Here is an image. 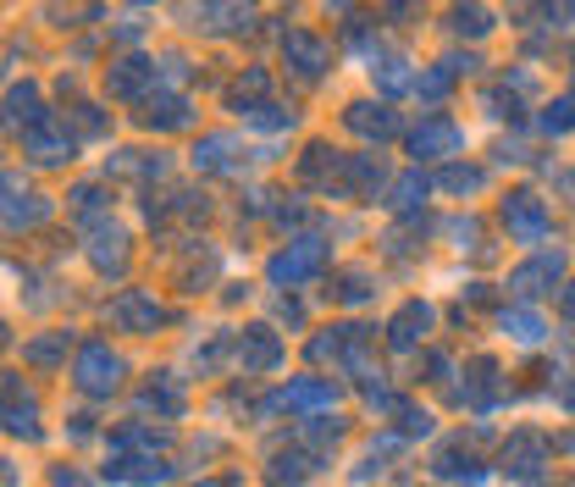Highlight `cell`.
Listing matches in <instances>:
<instances>
[{
  "label": "cell",
  "instance_id": "6da1fadb",
  "mask_svg": "<svg viewBox=\"0 0 575 487\" xmlns=\"http://www.w3.org/2000/svg\"><path fill=\"white\" fill-rule=\"evenodd\" d=\"M122 355L111 349V344H84L77 349V360H72V382L84 388L89 399H111L117 388H122Z\"/></svg>",
  "mask_w": 575,
  "mask_h": 487
},
{
  "label": "cell",
  "instance_id": "7a4b0ae2",
  "mask_svg": "<svg viewBox=\"0 0 575 487\" xmlns=\"http://www.w3.org/2000/svg\"><path fill=\"white\" fill-rule=\"evenodd\" d=\"M321 266H326V243H321V238H294L288 250L272 256L266 277H272L277 288H299V283H310Z\"/></svg>",
  "mask_w": 575,
  "mask_h": 487
},
{
  "label": "cell",
  "instance_id": "3957f363",
  "mask_svg": "<svg viewBox=\"0 0 575 487\" xmlns=\"http://www.w3.org/2000/svg\"><path fill=\"white\" fill-rule=\"evenodd\" d=\"M160 321H167V310H160L155 294H144V288H122L111 299V328L117 333H155Z\"/></svg>",
  "mask_w": 575,
  "mask_h": 487
},
{
  "label": "cell",
  "instance_id": "277c9868",
  "mask_svg": "<svg viewBox=\"0 0 575 487\" xmlns=\"http://www.w3.org/2000/svg\"><path fill=\"white\" fill-rule=\"evenodd\" d=\"M232 360L243 366V377L277 371V366H283V338H277L272 328H243L238 344H232Z\"/></svg>",
  "mask_w": 575,
  "mask_h": 487
},
{
  "label": "cell",
  "instance_id": "5b68a950",
  "mask_svg": "<svg viewBox=\"0 0 575 487\" xmlns=\"http://www.w3.org/2000/svg\"><path fill=\"white\" fill-rule=\"evenodd\" d=\"M548 438L537 432V427H520V432H510V443H504V476H520V482H531L542 465H548Z\"/></svg>",
  "mask_w": 575,
  "mask_h": 487
},
{
  "label": "cell",
  "instance_id": "8992f818",
  "mask_svg": "<svg viewBox=\"0 0 575 487\" xmlns=\"http://www.w3.org/2000/svg\"><path fill=\"white\" fill-rule=\"evenodd\" d=\"M194 28H211V34H238L255 23V0H194Z\"/></svg>",
  "mask_w": 575,
  "mask_h": 487
},
{
  "label": "cell",
  "instance_id": "52a82bcc",
  "mask_svg": "<svg viewBox=\"0 0 575 487\" xmlns=\"http://www.w3.org/2000/svg\"><path fill=\"white\" fill-rule=\"evenodd\" d=\"M504 227H510L515 243H542V233H548V205L520 189V194L504 200Z\"/></svg>",
  "mask_w": 575,
  "mask_h": 487
},
{
  "label": "cell",
  "instance_id": "ba28073f",
  "mask_svg": "<svg viewBox=\"0 0 575 487\" xmlns=\"http://www.w3.org/2000/svg\"><path fill=\"white\" fill-rule=\"evenodd\" d=\"M23 155L45 161V167H56V161L72 155V128L56 122V117H39L34 128H23Z\"/></svg>",
  "mask_w": 575,
  "mask_h": 487
},
{
  "label": "cell",
  "instance_id": "9c48e42d",
  "mask_svg": "<svg viewBox=\"0 0 575 487\" xmlns=\"http://www.w3.org/2000/svg\"><path fill=\"white\" fill-rule=\"evenodd\" d=\"M283 411H299V416H321V411H333L338 404V382H326V377H299L283 388Z\"/></svg>",
  "mask_w": 575,
  "mask_h": 487
},
{
  "label": "cell",
  "instance_id": "30bf717a",
  "mask_svg": "<svg viewBox=\"0 0 575 487\" xmlns=\"http://www.w3.org/2000/svg\"><path fill=\"white\" fill-rule=\"evenodd\" d=\"M427 328H432V305L409 299V305H398V310H393V321H387V344H393L398 355H409V349H421Z\"/></svg>",
  "mask_w": 575,
  "mask_h": 487
},
{
  "label": "cell",
  "instance_id": "8fae6325",
  "mask_svg": "<svg viewBox=\"0 0 575 487\" xmlns=\"http://www.w3.org/2000/svg\"><path fill=\"white\" fill-rule=\"evenodd\" d=\"M465 144V133L448 122V117H427L416 133H409V155L416 161H438V155H454Z\"/></svg>",
  "mask_w": 575,
  "mask_h": 487
},
{
  "label": "cell",
  "instance_id": "7c38bea8",
  "mask_svg": "<svg viewBox=\"0 0 575 487\" xmlns=\"http://www.w3.org/2000/svg\"><path fill=\"white\" fill-rule=\"evenodd\" d=\"M149 84H155V61H144V56H122V61L106 67V90L117 100H139Z\"/></svg>",
  "mask_w": 575,
  "mask_h": 487
},
{
  "label": "cell",
  "instance_id": "4fadbf2b",
  "mask_svg": "<svg viewBox=\"0 0 575 487\" xmlns=\"http://www.w3.org/2000/svg\"><path fill=\"white\" fill-rule=\"evenodd\" d=\"M243 161H250V150H243L232 133H211L194 150V167L200 173H243Z\"/></svg>",
  "mask_w": 575,
  "mask_h": 487
},
{
  "label": "cell",
  "instance_id": "5bb4252c",
  "mask_svg": "<svg viewBox=\"0 0 575 487\" xmlns=\"http://www.w3.org/2000/svg\"><path fill=\"white\" fill-rule=\"evenodd\" d=\"M559 277H564V256H537V261H526V266L510 272V288L520 299H537V294L559 288Z\"/></svg>",
  "mask_w": 575,
  "mask_h": 487
},
{
  "label": "cell",
  "instance_id": "9a60e30c",
  "mask_svg": "<svg viewBox=\"0 0 575 487\" xmlns=\"http://www.w3.org/2000/svg\"><path fill=\"white\" fill-rule=\"evenodd\" d=\"M89 261H95L106 277L128 266V233H122L117 222H95V233H89Z\"/></svg>",
  "mask_w": 575,
  "mask_h": 487
},
{
  "label": "cell",
  "instance_id": "2e32d148",
  "mask_svg": "<svg viewBox=\"0 0 575 487\" xmlns=\"http://www.w3.org/2000/svg\"><path fill=\"white\" fill-rule=\"evenodd\" d=\"M454 399L470 404V411H492V404H499V366H492V360H470V371H465Z\"/></svg>",
  "mask_w": 575,
  "mask_h": 487
},
{
  "label": "cell",
  "instance_id": "e0dca14e",
  "mask_svg": "<svg viewBox=\"0 0 575 487\" xmlns=\"http://www.w3.org/2000/svg\"><path fill=\"white\" fill-rule=\"evenodd\" d=\"M7 432L12 438H39V404L17 377H7Z\"/></svg>",
  "mask_w": 575,
  "mask_h": 487
},
{
  "label": "cell",
  "instance_id": "ac0fdd59",
  "mask_svg": "<svg viewBox=\"0 0 575 487\" xmlns=\"http://www.w3.org/2000/svg\"><path fill=\"white\" fill-rule=\"evenodd\" d=\"M382 183H387V167H382L376 155H349V161H344V183H338L344 194H355V200H371Z\"/></svg>",
  "mask_w": 575,
  "mask_h": 487
},
{
  "label": "cell",
  "instance_id": "d6986e66",
  "mask_svg": "<svg viewBox=\"0 0 575 487\" xmlns=\"http://www.w3.org/2000/svg\"><path fill=\"white\" fill-rule=\"evenodd\" d=\"M326 56H333V50H326L315 34H288V39H283V61H288L299 78H321V72H326Z\"/></svg>",
  "mask_w": 575,
  "mask_h": 487
},
{
  "label": "cell",
  "instance_id": "ffe728a7",
  "mask_svg": "<svg viewBox=\"0 0 575 487\" xmlns=\"http://www.w3.org/2000/svg\"><path fill=\"white\" fill-rule=\"evenodd\" d=\"M139 404H144V411H155V416H183V382H178L172 371H155V377L144 382Z\"/></svg>",
  "mask_w": 575,
  "mask_h": 487
},
{
  "label": "cell",
  "instance_id": "44dd1931",
  "mask_svg": "<svg viewBox=\"0 0 575 487\" xmlns=\"http://www.w3.org/2000/svg\"><path fill=\"white\" fill-rule=\"evenodd\" d=\"M45 216H50V200H45V194H23L17 178H7V227L17 233V227H34V222H45Z\"/></svg>",
  "mask_w": 575,
  "mask_h": 487
},
{
  "label": "cell",
  "instance_id": "7402d4cb",
  "mask_svg": "<svg viewBox=\"0 0 575 487\" xmlns=\"http://www.w3.org/2000/svg\"><path fill=\"white\" fill-rule=\"evenodd\" d=\"M315 465H321V460H315L304 443H294V449L272 454V471H266V476H272V487H299V482H304Z\"/></svg>",
  "mask_w": 575,
  "mask_h": 487
},
{
  "label": "cell",
  "instance_id": "603a6c76",
  "mask_svg": "<svg viewBox=\"0 0 575 487\" xmlns=\"http://www.w3.org/2000/svg\"><path fill=\"white\" fill-rule=\"evenodd\" d=\"M139 122L144 128H189V100L183 95H155V100H144Z\"/></svg>",
  "mask_w": 575,
  "mask_h": 487
},
{
  "label": "cell",
  "instance_id": "cb8c5ba5",
  "mask_svg": "<svg viewBox=\"0 0 575 487\" xmlns=\"http://www.w3.org/2000/svg\"><path fill=\"white\" fill-rule=\"evenodd\" d=\"M360 139H393L398 133V117L387 111V106H349V117H344Z\"/></svg>",
  "mask_w": 575,
  "mask_h": 487
},
{
  "label": "cell",
  "instance_id": "d4e9b609",
  "mask_svg": "<svg viewBox=\"0 0 575 487\" xmlns=\"http://www.w3.org/2000/svg\"><path fill=\"white\" fill-rule=\"evenodd\" d=\"M338 438H344V421H333V416H310L304 427H299V443L315 454V460H326L338 449Z\"/></svg>",
  "mask_w": 575,
  "mask_h": 487
},
{
  "label": "cell",
  "instance_id": "484cf974",
  "mask_svg": "<svg viewBox=\"0 0 575 487\" xmlns=\"http://www.w3.org/2000/svg\"><path fill=\"white\" fill-rule=\"evenodd\" d=\"M432 471H438V476H465V482H476V476H481L465 443H443V449H438V460H432Z\"/></svg>",
  "mask_w": 575,
  "mask_h": 487
},
{
  "label": "cell",
  "instance_id": "4316f807",
  "mask_svg": "<svg viewBox=\"0 0 575 487\" xmlns=\"http://www.w3.org/2000/svg\"><path fill=\"white\" fill-rule=\"evenodd\" d=\"M371 78L387 90V95H404V90H416V78H409V61L404 56H382L376 67H371Z\"/></svg>",
  "mask_w": 575,
  "mask_h": 487
},
{
  "label": "cell",
  "instance_id": "83f0119b",
  "mask_svg": "<svg viewBox=\"0 0 575 487\" xmlns=\"http://www.w3.org/2000/svg\"><path fill=\"white\" fill-rule=\"evenodd\" d=\"M499 328H504V333H510L515 344H537V338L548 333L537 310H504V316H499Z\"/></svg>",
  "mask_w": 575,
  "mask_h": 487
},
{
  "label": "cell",
  "instance_id": "f1b7e54d",
  "mask_svg": "<svg viewBox=\"0 0 575 487\" xmlns=\"http://www.w3.org/2000/svg\"><path fill=\"white\" fill-rule=\"evenodd\" d=\"M7 111H12V128H34L45 111H39V90L34 84H23V90H12L7 95Z\"/></svg>",
  "mask_w": 575,
  "mask_h": 487
},
{
  "label": "cell",
  "instance_id": "f546056e",
  "mask_svg": "<svg viewBox=\"0 0 575 487\" xmlns=\"http://www.w3.org/2000/svg\"><path fill=\"white\" fill-rule=\"evenodd\" d=\"M23 360H28V366H56V360H67V333H45V338H34V344L23 349Z\"/></svg>",
  "mask_w": 575,
  "mask_h": 487
},
{
  "label": "cell",
  "instance_id": "4dcf8cb0",
  "mask_svg": "<svg viewBox=\"0 0 575 487\" xmlns=\"http://www.w3.org/2000/svg\"><path fill=\"white\" fill-rule=\"evenodd\" d=\"M427 189H432V183H427L421 173H409V178H398V183H393V211H416Z\"/></svg>",
  "mask_w": 575,
  "mask_h": 487
},
{
  "label": "cell",
  "instance_id": "1f68e13d",
  "mask_svg": "<svg viewBox=\"0 0 575 487\" xmlns=\"http://www.w3.org/2000/svg\"><path fill=\"white\" fill-rule=\"evenodd\" d=\"M438 183H443L448 194H476V189L487 183V173H481V167H448Z\"/></svg>",
  "mask_w": 575,
  "mask_h": 487
},
{
  "label": "cell",
  "instance_id": "d6a6232c",
  "mask_svg": "<svg viewBox=\"0 0 575 487\" xmlns=\"http://www.w3.org/2000/svg\"><path fill=\"white\" fill-rule=\"evenodd\" d=\"M448 84H454V67L443 61V67H432L427 78H416V95H421V100H443V95H448Z\"/></svg>",
  "mask_w": 575,
  "mask_h": 487
},
{
  "label": "cell",
  "instance_id": "836d02e7",
  "mask_svg": "<svg viewBox=\"0 0 575 487\" xmlns=\"http://www.w3.org/2000/svg\"><path fill=\"white\" fill-rule=\"evenodd\" d=\"M393 454H398V438L371 443V449H366V460H360V471H355V482H371V471H382V460H393Z\"/></svg>",
  "mask_w": 575,
  "mask_h": 487
},
{
  "label": "cell",
  "instance_id": "e575fe53",
  "mask_svg": "<svg viewBox=\"0 0 575 487\" xmlns=\"http://www.w3.org/2000/svg\"><path fill=\"white\" fill-rule=\"evenodd\" d=\"M542 128H548V133H564V128H575V95H559V100L542 111Z\"/></svg>",
  "mask_w": 575,
  "mask_h": 487
},
{
  "label": "cell",
  "instance_id": "d590c367",
  "mask_svg": "<svg viewBox=\"0 0 575 487\" xmlns=\"http://www.w3.org/2000/svg\"><path fill=\"white\" fill-rule=\"evenodd\" d=\"M487 28H492V17H487L481 7H459V12H454V34H470V39H481Z\"/></svg>",
  "mask_w": 575,
  "mask_h": 487
},
{
  "label": "cell",
  "instance_id": "8d00e7d4",
  "mask_svg": "<svg viewBox=\"0 0 575 487\" xmlns=\"http://www.w3.org/2000/svg\"><path fill=\"white\" fill-rule=\"evenodd\" d=\"M338 299H344V305H366V299H371V277H366V272H344V277H338Z\"/></svg>",
  "mask_w": 575,
  "mask_h": 487
},
{
  "label": "cell",
  "instance_id": "74e56055",
  "mask_svg": "<svg viewBox=\"0 0 575 487\" xmlns=\"http://www.w3.org/2000/svg\"><path fill=\"white\" fill-rule=\"evenodd\" d=\"M243 117H250L255 128H288V122H294V111H283V106H266V100H261V106H250Z\"/></svg>",
  "mask_w": 575,
  "mask_h": 487
},
{
  "label": "cell",
  "instance_id": "f35d334b",
  "mask_svg": "<svg viewBox=\"0 0 575 487\" xmlns=\"http://www.w3.org/2000/svg\"><path fill=\"white\" fill-rule=\"evenodd\" d=\"M366 404H371V411H404L398 393H393L387 382H366Z\"/></svg>",
  "mask_w": 575,
  "mask_h": 487
},
{
  "label": "cell",
  "instance_id": "ab89813d",
  "mask_svg": "<svg viewBox=\"0 0 575 487\" xmlns=\"http://www.w3.org/2000/svg\"><path fill=\"white\" fill-rule=\"evenodd\" d=\"M398 421H404V438H427L432 432V416L427 411H409V404L398 411Z\"/></svg>",
  "mask_w": 575,
  "mask_h": 487
},
{
  "label": "cell",
  "instance_id": "60d3db41",
  "mask_svg": "<svg viewBox=\"0 0 575 487\" xmlns=\"http://www.w3.org/2000/svg\"><path fill=\"white\" fill-rule=\"evenodd\" d=\"M100 205H106V200H100V189H95V183H84V189H72V211H77V216H95Z\"/></svg>",
  "mask_w": 575,
  "mask_h": 487
},
{
  "label": "cell",
  "instance_id": "b9f144b4",
  "mask_svg": "<svg viewBox=\"0 0 575 487\" xmlns=\"http://www.w3.org/2000/svg\"><path fill=\"white\" fill-rule=\"evenodd\" d=\"M72 122L84 128V133H106V117H100L95 106H72Z\"/></svg>",
  "mask_w": 575,
  "mask_h": 487
},
{
  "label": "cell",
  "instance_id": "7bdbcfd3",
  "mask_svg": "<svg viewBox=\"0 0 575 487\" xmlns=\"http://www.w3.org/2000/svg\"><path fill=\"white\" fill-rule=\"evenodd\" d=\"M50 487H89V476H84V471H72V465H61V471L50 476Z\"/></svg>",
  "mask_w": 575,
  "mask_h": 487
},
{
  "label": "cell",
  "instance_id": "ee69618b",
  "mask_svg": "<svg viewBox=\"0 0 575 487\" xmlns=\"http://www.w3.org/2000/svg\"><path fill=\"white\" fill-rule=\"evenodd\" d=\"M427 371H432V382H443V377H448V355L432 349V355H427Z\"/></svg>",
  "mask_w": 575,
  "mask_h": 487
},
{
  "label": "cell",
  "instance_id": "f6af8a7d",
  "mask_svg": "<svg viewBox=\"0 0 575 487\" xmlns=\"http://www.w3.org/2000/svg\"><path fill=\"white\" fill-rule=\"evenodd\" d=\"M559 310H564V321H570V328H575V283L559 294Z\"/></svg>",
  "mask_w": 575,
  "mask_h": 487
},
{
  "label": "cell",
  "instance_id": "bcb514c9",
  "mask_svg": "<svg viewBox=\"0 0 575 487\" xmlns=\"http://www.w3.org/2000/svg\"><path fill=\"white\" fill-rule=\"evenodd\" d=\"M559 404H564V411H575V388H564V393H559Z\"/></svg>",
  "mask_w": 575,
  "mask_h": 487
},
{
  "label": "cell",
  "instance_id": "7dc6e473",
  "mask_svg": "<svg viewBox=\"0 0 575 487\" xmlns=\"http://www.w3.org/2000/svg\"><path fill=\"white\" fill-rule=\"evenodd\" d=\"M564 17H575V0H564Z\"/></svg>",
  "mask_w": 575,
  "mask_h": 487
},
{
  "label": "cell",
  "instance_id": "c3c4849f",
  "mask_svg": "<svg viewBox=\"0 0 575 487\" xmlns=\"http://www.w3.org/2000/svg\"><path fill=\"white\" fill-rule=\"evenodd\" d=\"M537 487H542V482H537Z\"/></svg>",
  "mask_w": 575,
  "mask_h": 487
}]
</instances>
